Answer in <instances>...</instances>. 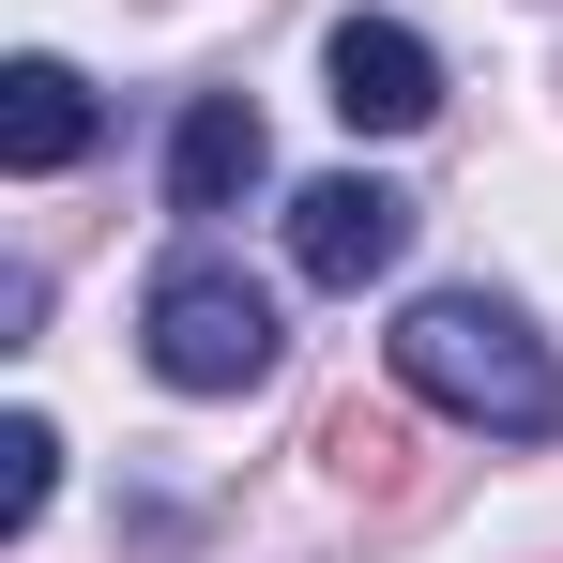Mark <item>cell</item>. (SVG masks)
I'll list each match as a JSON object with an SVG mask.
<instances>
[{
	"label": "cell",
	"mask_w": 563,
	"mask_h": 563,
	"mask_svg": "<svg viewBox=\"0 0 563 563\" xmlns=\"http://www.w3.org/2000/svg\"><path fill=\"white\" fill-rule=\"evenodd\" d=\"M396 260H411V198H396V184L335 168V184L289 198V275H305V289H380Z\"/></svg>",
	"instance_id": "3"
},
{
	"label": "cell",
	"mask_w": 563,
	"mask_h": 563,
	"mask_svg": "<svg viewBox=\"0 0 563 563\" xmlns=\"http://www.w3.org/2000/svg\"><path fill=\"white\" fill-rule=\"evenodd\" d=\"M137 335H153V380H184V396H260V380H275V351H289L275 289L244 275V260H213V244H184V260L153 275Z\"/></svg>",
	"instance_id": "2"
},
{
	"label": "cell",
	"mask_w": 563,
	"mask_h": 563,
	"mask_svg": "<svg viewBox=\"0 0 563 563\" xmlns=\"http://www.w3.org/2000/svg\"><path fill=\"white\" fill-rule=\"evenodd\" d=\"M46 503H62V427L15 411L0 427V533H46Z\"/></svg>",
	"instance_id": "8"
},
{
	"label": "cell",
	"mask_w": 563,
	"mask_h": 563,
	"mask_svg": "<svg viewBox=\"0 0 563 563\" xmlns=\"http://www.w3.org/2000/svg\"><path fill=\"white\" fill-rule=\"evenodd\" d=\"M260 168H275L260 107H244V92H198V107H184V137H168V213H229Z\"/></svg>",
	"instance_id": "5"
},
{
	"label": "cell",
	"mask_w": 563,
	"mask_h": 563,
	"mask_svg": "<svg viewBox=\"0 0 563 563\" xmlns=\"http://www.w3.org/2000/svg\"><path fill=\"white\" fill-rule=\"evenodd\" d=\"M77 153H92V77H77V62H15V77H0V168L46 184V168H77Z\"/></svg>",
	"instance_id": "6"
},
{
	"label": "cell",
	"mask_w": 563,
	"mask_h": 563,
	"mask_svg": "<svg viewBox=\"0 0 563 563\" xmlns=\"http://www.w3.org/2000/svg\"><path fill=\"white\" fill-rule=\"evenodd\" d=\"M320 77H335V122H351V137H411V122L442 107V62H427V31H396V15H335Z\"/></svg>",
	"instance_id": "4"
},
{
	"label": "cell",
	"mask_w": 563,
	"mask_h": 563,
	"mask_svg": "<svg viewBox=\"0 0 563 563\" xmlns=\"http://www.w3.org/2000/svg\"><path fill=\"white\" fill-rule=\"evenodd\" d=\"M320 457H335V487H366V503H396L411 487V411H320Z\"/></svg>",
	"instance_id": "7"
},
{
	"label": "cell",
	"mask_w": 563,
	"mask_h": 563,
	"mask_svg": "<svg viewBox=\"0 0 563 563\" xmlns=\"http://www.w3.org/2000/svg\"><path fill=\"white\" fill-rule=\"evenodd\" d=\"M396 396H427V411H457V427H503V442H549L563 427L549 335H533L518 305H487V289H427V305L396 320Z\"/></svg>",
	"instance_id": "1"
}]
</instances>
